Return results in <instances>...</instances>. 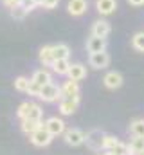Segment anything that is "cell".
<instances>
[{
	"label": "cell",
	"instance_id": "obj_7",
	"mask_svg": "<svg viewBox=\"0 0 144 155\" xmlns=\"http://www.w3.org/2000/svg\"><path fill=\"white\" fill-rule=\"evenodd\" d=\"M60 90H61V99L63 97H70V99H79V85H77V81H65L63 83V87H60Z\"/></svg>",
	"mask_w": 144,
	"mask_h": 155
},
{
	"label": "cell",
	"instance_id": "obj_9",
	"mask_svg": "<svg viewBox=\"0 0 144 155\" xmlns=\"http://www.w3.org/2000/svg\"><path fill=\"white\" fill-rule=\"evenodd\" d=\"M87 49L88 52H103L106 51V38H99V36H90L87 41Z\"/></svg>",
	"mask_w": 144,
	"mask_h": 155
},
{
	"label": "cell",
	"instance_id": "obj_19",
	"mask_svg": "<svg viewBox=\"0 0 144 155\" xmlns=\"http://www.w3.org/2000/svg\"><path fill=\"white\" fill-rule=\"evenodd\" d=\"M43 123L41 121H33V119H22V132L31 135L33 132H36L38 128H41Z\"/></svg>",
	"mask_w": 144,
	"mask_h": 155
},
{
	"label": "cell",
	"instance_id": "obj_24",
	"mask_svg": "<svg viewBox=\"0 0 144 155\" xmlns=\"http://www.w3.org/2000/svg\"><path fill=\"white\" fill-rule=\"evenodd\" d=\"M132 45H133V49H137L139 52H144V31L142 33H137V35L132 38Z\"/></svg>",
	"mask_w": 144,
	"mask_h": 155
},
{
	"label": "cell",
	"instance_id": "obj_16",
	"mask_svg": "<svg viewBox=\"0 0 144 155\" xmlns=\"http://www.w3.org/2000/svg\"><path fill=\"white\" fill-rule=\"evenodd\" d=\"M144 152V137H133L128 144V153L130 155H141Z\"/></svg>",
	"mask_w": 144,
	"mask_h": 155
},
{
	"label": "cell",
	"instance_id": "obj_4",
	"mask_svg": "<svg viewBox=\"0 0 144 155\" xmlns=\"http://www.w3.org/2000/svg\"><path fill=\"white\" fill-rule=\"evenodd\" d=\"M43 126H45V130H47L52 137L63 135V132H65V123H63V119H60V117H49V119L43 123Z\"/></svg>",
	"mask_w": 144,
	"mask_h": 155
},
{
	"label": "cell",
	"instance_id": "obj_35",
	"mask_svg": "<svg viewBox=\"0 0 144 155\" xmlns=\"http://www.w3.org/2000/svg\"><path fill=\"white\" fill-rule=\"evenodd\" d=\"M141 155H144V152H142V153H141Z\"/></svg>",
	"mask_w": 144,
	"mask_h": 155
},
{
	"label": "cell",
	"instance_id": "obj_31",
	"mask_svg": "<svg viewBox=\"0 0 144 155\" xmlns=\"http://www.w3.org/2000/svg\"><path fill=\"white\" fill-rule=\"evenodd\" d=\"M58 2H60V0H41V5H43L45 9H54V7L58 5Z\"/></svg>",
	"mask_w": 144,
	"mask_h": 155
},
{
	"label": "cell",
	"instance_id": "obj_25",
	"mask_svg": "<svg viewBox=\"0 0 144 155\" xmlns=\"http://www.w3.org/2000/svg\"><path fill=\"white\" fill-rule=\"evenodd\" d=\"M117 143H119V139H117L115 135H108V134H105V139H103V150H112Z\"/></svg>",
	"mask_w": 144,
	"mask_h": 155
},
{
	"label": "cell",
	"instance_id": "obj_11",
	"mask_svg": "<svg viewBox=\"0 0 144 155\" xmlns=\"http://www.w3.org/2000/svg\"><path fill=\"white\" fill-rule=\"evenodd\" d=\"M117 7V2L115 0H96V9L99 11V15L103 16H108L115 11Z\"/></svg>",
	"mask_w": 144,
	"mask_h": 155
},
{
	"label": "cell",
	"instance_id": "obj_17",
	"mask_svg": "<svg viewBox=\"0 0 144 155\" xmlns=\"http://www.w3.org/2000/svg\"><path fill=\"white\" fill-rule=\"evenodd\" d=\"M51 67H52V71H54L56 74L67 76V72H69V69H70V61H69V60H54Z\"/></svg>",
	"mask_w": 144,
	"mask_h": 155
},
{
	"label": "cell",
	"instance_id": "obj_10",
	"mask_svg": "<svg viewBox=\"0 0 144 155\" xmlns=\"http://www.w3.org/2000/svg\"><path fill=\"white\" fill-rule=\"evenodd\" d=\"M103 83H105V87H106V88L115 90V88H119V87L123 85V74H121V72L112 71V72H108L106 76L103 78Z\"/></svg>",
	"mask_w": 144,
	"mask_h": 155
},
{
	"label": "cell",
	"instance_id": "obj_33",
	"mask_svg": "<svg viewBox=\"0 0 144 155\" xmlns=\"http://www.w3.org/2000/svg\"><path fill=\"white\" fill-rule=\"evenodd\" d=\"M128 4L135 5V7H141V5H144V0H128Z\"/></svg>",
	"mask_w": 144,
	"mask_h": 155
},
{
	"label": "cell",
	"instance_id": "obj_30",
	"mask_svg": "<svg viewBox=\"0 0 144 155\" xmlns=\"http://www.w3.org/2000/svg\"><path fill=\"white\" fill-rule=\"evenodd\" d=\"M20 5L29 13V11H33L36 5H38V2H36V0H22V2H20Z\"/></svg>",
	"mask_w": 144,
	"mask_h": 155
},
{
	"label": "cell",
	"instance_id": "obj_32",
	"mask_svg": "<svg viewBox=\"0 0 144 155\" xmlns=\"http://www.w3.org/2000/svg\"><path fill=\"white\" fill-rule=\"evenodd\" d=\"M20 2H22V0H4V5H7L9 9H13V7L20 5Z\"/></svg>",
	"mask_w": 144,
	"mask_h": 155
},
{
	"label": "cell",
	"instance_id": "obj_12",
	"mask_svg": "<svg viewBox=\"0 0 144 155\" xmlns=\"http://www.w3.org/2000/svg\"><path fill=\"white\" fill-rule=\"evenodd\" d=\"M110 24H108L106 20H97V22H94V25H92V35L94 36H99V38H106L108 35H110Z\"/></svg>",
	"mask_w": 144,
	"mask_h": 155
},
{
	"label": "cell",
	"instance_id": "obj_1",
	"mask_svg": "<svg viewBox=\"0 0 144 155\" xmlns=\"http://www.w3.org/2000/svg\"><path fill=\"white\" fill-rule=\"evenodd\" d=\"M38 97L43 99L45 103H54V101H60V99H61V90H60L58 85H54V83L51 81V83H47V85H43V87L40 88Z\"/></svg>",
	"mask_w": 144,
	"mask_h": 155
},
{
	"label": "cell",
	"instance_id": "obj_20",
	"mask_svg": "<svg viewBox=\"0 0 144 155\" xmlns=\"http://www.w3.org/2000/svg\"><path fill=\"white\" fill-rule=\"evenodd\" d=\"M40 61L43 63V65H52V61H54V58H52V45H45V47H41L40 49Z\"/></svg>",
	"mask_w": 144,
	"mask_h": 155
},
{
	"label": "cell",
	"instance_id": "obj_3",
	"mask_svg": "<svg viewBox=\"0 0 144 155\" xmlns=\"http://www.w3.org/2000/svg\"><path fill=\"white\" fill-rule=\"evenodd\" d=\"M31 143L38 146V148H43V146H49L51 143H52V135L45 130V126H41V128H38L36 132L31 134Z\"/></svg>",
	"mask_w": 144,
	"mask_h": 155
},
{
	"label": "cell",
	"instance_id": "obj_23",
	"mask_svg": "<svg viewBox=\"0 0 144 155\" xmlns=\"http://www.w3.org/2000/svg\"><path fill=\"white\" fill-rule=\"evenodd\" d=\"M29 81H31V79H27L25 76H18L16 79H15V88H16L18 92H27Z\"/></svg>",
	"mask_w": 144,
	"mask_h": 155
},
{
	"label": "cell",
	"instance_id": "obj_2",
	"mask_svg": "<svg viewBox=\"0 0 144 155\" xmlns=\"http://www.w3.org/2000/svg\"><path fill=\"white\" fill-rule=\"evenodd\" d=\"M103 139H105V132H101L97 128L96 130H90L88 134H85V143L94 152H99L103 148Z\"/></svg>",
	"mask_w": 144,
	"mask_h": 155
},
{
	"label": "cell",
	"instance_id": "obj_29",
	"mask_svg": "<svg viewBox=\"0 0 144 155\" xmlns=\"http://www.w3.org/2000/svg\"><path fill=\"white\" fill-rule=\"evenodd\" d=\"M40 88H41V87H40V85H36L34 81H29L27 94H29V96H36V97H38V94H40Z\"/></svg>",
	"mask_w": 144,
	"mask_h": 155
},
{
	"label": "cell",
	"instance_id": "obj_13",
	"mask_svg": "<svg viewBox=\"0 0 144 155\" xmlns=\"http://www.w3.org/2000/svg\"><path fill=\"white\" fill-rule=\"evenodd\" d=\"M77 103H79V99H70V97H63V99H60V112H61L63 116H70V114L76 112Z\"/></svg>",
	"mask_w": 144,
	"mask_h": 155
},
{
	"label": "cell",
	"instance_id": "obj_8",
	"mask_svg": "<svg viewBox=\"0 0 144 155\" xmlns=\"http://www.w3.org/2000/svg\"><path fill=\"white\" fill-rule=\"evenodd\" d=\"M67 9H69V13L72 16H81L88 9V0H69Z\"/></svg>",
	"mask_w": 144,
	"mask_h": 155
},
{
	"label": "cell",
	"instance_id": "obj_5",
	"mask_svg": "<svg viewBox=\"0 0 144 155\" xmlns=\"http://www.w3.org/2000/svg\"><path fill=\"white\" fill-rule=\"evenodd\" d=\"M63 139L69 146H81L85 143V132L77 130V128H70L63 132Z\"/></svg>",
	"mask_w": 144,
	"mask_h": 155
},
{
	"label": "cell",
	"instance_id": "obj_15",
	"mask_svg": "<svg viewBox=\"0 0 144 155\" xmlns=\"http://www.w3.org/2000/svg\"><path fill=\"white\" fill-rule=\"evenodd\" d=\"M69 56H70V49L67 43L52 45V58L54 60H69Z\"/></svg>",
	"mask_w": 144,
	"mask_h": 155
},
{
	"label": "cell",
	"instance_id": "obj_26",
	"mask_svg": "<svg viewBox=\"0 0 144 155\" xmlns=\"http://www.w3.org/2000/svg\"><path fill=\"white\" fill-rule=\"evenodd\" d=\"M11 16H13L15 20H24V18L27 16V11H25L22 5H16V7L11 9Z\"/></svg>",
	"mask_w": 144,
	"mask_h": 155
},
{
	"label": "cell",
	"instance_id": "obj_18",
	"mask_svg": "<svg viewBox=\"0 0 144 155\" xmlns=\"http://www.w3.org/2000/svg\"><path fill=\"white\" fill-rule=\"evenodd\" d=\"M31 81H34L36 85L43 87V85L51 83L52 79H51V74H49V71H45V69H40V71H36L34 74H33V78H31Z\"/></svg>",
	"mask_w": 144,
	"mask_h": 155
},
{
	"label": "cell",
	"instance_id": "obj_22",
	"mask_svg": "<svg viewBox=\"0 0 144 155\" xmlns=\"http://www.w3.org/2000/svg\"><path fill=\"white\" fill-rule=\"evenodd\" d=\"M41 116H43V110H41V107H40V105H36V103H31V107H29V112L25 114V117H24V119L41 121Z\"/></svg>",
	"mask_w": 144,
	"mask_h": 155
},
{
	"label": "cell",
	"instance_id": "obj_27",
	"mask_svg": "<svg viewBox=\"0 0 144 155\" xmlns=\"http://www.w3.org/2000/svg\"><path fill=\"white\" fill-rule=\"evenodd\" d=\"M108 152H113L115 155H130V153H128V144H123L121 141H119L112 150H108Z\"/></svg>",
	"mask_w": 144,
	"mask_h": 155
},
{
	"label": "cell",
	"instance_id": "obj_6",
	"mask_svg": "<svg viewBox=\"0 0 144 155\" xmlns=\"http://www.w3.org/2000/svg\"><path fill=\"white\" fill-rule=\"evenodd\" d=\"M88 61H90V65L94 69H106L108 63H110V56H108L106 51H103V52H90Z\"/></svg>",
	"mask_w": 144,
	"mask_h": 155
},
{
	"label": "cell",
	"instance_id": "obj_28",
	"mask_svg": "<svg viewBox=\"0 0 144 155\" xmlns=\"http://www.w3.org/2000/svg\"><path fill=\"white\" fill-rule=\"evenodd\" d=\"M29 107H31V101H25V103H22V105L18 107V112H16V114H18L20 119H24V117H25V114L29 112Z\"/></svg>",
	"mask_w": 144,
	"mask_h": 155
},
{
	"label": "cell",
	"instance_id": "obj_34",
	"mask_svg": "<svg viewBox=\"0 0 144 155\" xmlns=\"http://www.w3.org/2000/svg\"><path fill=\"white\" fill-rule=\"evenodd\" d=\"M103 155H115L113 152H106V153H103Z\"/></svg>",
	"mask_w": 144,
	"mask_h": 155
},
{
	"label": "cell",
	"instance_id": "obj_21",
	"mask_svg": "<svg viewBox=\"0 0 144 155\" xmlns=\"http://www.w3.org/2000/svg\"><path fill=\"white\" fill-rule=\"evenodd\" d=\"M130 134L133 137H144V119H135L130 123Z\"/></svg>",
	"mask_w": 144,
	"mask_h": 155
},
{
	"label": "cell",
	"instance_id": "obj_14",
	"mask_svg": "<svg viewBox=\"0 0 144 155\" xmlns=\"http://www.w3.org/2000/svg\"><path fill=\"white\" fill-rule=\"evenodd\" d=\"M67 76H69V79H72V81H81V79L87 78V69H85L81 63H74V65L70 63V69H69Z\"/></svg>",
	"mask_w": 144,
	"mask_h": 155
}]
</instances>
